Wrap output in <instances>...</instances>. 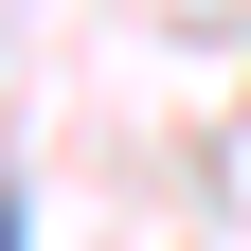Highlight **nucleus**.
<instances>
[{"label": "nucleus", "mask_w": 251, "mask_h": 251, "mask_svg": "<svg viewBox=\"0 0 251 251\" xmlns=\"http://www.w3.org/2000/svg\"><path fill=\"white\" fill-rule=\"evenodd\" d=\"M0 251H18V198H0Z\"/></svg>", "instance_id": "f257e3e1"}]
</instances>
